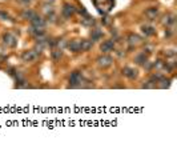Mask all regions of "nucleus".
I'll return each mask as SVG.
<instances>
[{"label": "nucleus", "instance_id": "423d86ee", "mask_svg": "<svg viewBox=\"0 0 177 156\" xmlns=\"http://www.w3.org/2000/svg\"><path fill=\"white\" fill-rule=\"evenodd\" d=\"M75 13H76V8L73 7L72 4L65 3L63 5V15L65 16V17H71V16H73Z\"/></svg>", "mask_w": 177, "mask_h": 156}, {"label": "nucleus", "instance_id": "f257e3e1", "mask_svg": "<svg viewBox=\"0 0 177 156\" xmlns=\"http://www.w3.org/2000/svg\"><path fill=\"white\" fill-rule=\"evenodd\" d=\"M83 83V76L80 71H75L69 78V87L71 88H80Z\"/></svg>", "mask_w": 177, "mask_h": 156}, {"label": "nucleus", "instance_id": "a878e982", "mask_svg": "<svg viewBox=\"0 0 177 156\" xmlns=\"http://www.w3.org/2000/svg\"><path fill=\"white\" fill-rule=\"evenodd\" d=\"M47 19L49 20V21H55V20H56V13H55L53 11L49 12V13H47Z\"/></svg>", "mask_w": 177, "mask_h": 156}, {"label": "nucleus", "instance_id": "0eeeda50", "mask_svg": "<svg viewBox=\"0 0 177 156\" xmlns=\"http://www.w3.org/2000/svg\"><path fill=\"white\" fill-rule=\"evenodd\" d=\"M31 24L33 25V27H45V24H47V21H45V19H43L41 16H37V15H35L31 19Z\"/></svg>", "mask_w": 177, "mask_h": 156}, {"label": "nucleus", "instance_id": "39448f33", "mask_svg": "<svg viewBox=\"0 0 177 156\" xmlns=\"http://www.w3.org/2000/svg\"><path fill=\"white\" fill-rule=\"evenodd\" d=\"M100 50H101V52H104V54L112 52L113 50H115V43H113L112 40H105V42H103V43H101Z\"/></svg>", "mask_w": 177, "mask_h": 156}, {"label": "nucleus", "instance_id": "6e6552de", "mask_svg": "<svg viewBox=\"0 0 177 156\" xmlns=\"http://www.w3.org/2000/svg\"><path fill=\"white\" fill-rule=\"evenodd\" d=\"M123 75H125L129 79H136L137 78V70L132 68V67H124L123 68Z\"/></svg>", "mask_w": 177, "mask_h": 156}, {"label": "nucleus", "instance_id": "a211bd4d", "mask_svg": "<svg viewBox=\"0 0 177 156\" xmlns=\"http://www.w3.org/2000/svg\"><path fill=\"white\" fill-rule=\"evenodd\" d=\"M146 60H148V58H146L145 52H142V54H139V55H136L135 56V63L136 64H139V66H142Z\"/></svg>", "mask_w": 177, "mask_h": 156}, {"label": "nucleus", "instance_id": "f8f14e48", "mask_svg": "<svg viewBox=\"0 0 177 156\" xmlns=\"http://www.w3.org/2000/svg\"><path fill=\"white\" fill-rule=\"evenodd\" d=\"M61 56H63V50H60V48H55L53 51L51 52V58H52V60H53L55 63L60 62Z\"/></svg>", "mask_w": 177, "mask_h": 156}, {"label": "nucleus", "instance_id": "20e7f679", "mask_svg": "<svg viewBox=\"0 0 177 156\" xmlns=\"http://www.w3.org/2000/svg\"><path fill=\"white\" fill-rule=\"evenodd\" d=\"M21 59H23V62H25V63H32V62H35L36 59H37V54H36L33 50H29V51L23 52Z\"/></svg>", "mask_w": 177, "mask_h": 156}, {"label": "nucleus", "instance_id": "c756f323", "mask_svg": "<svg viewBox=\"0 0 177 156\" xmlns=\"http://www.w3.org/2000/svg\"><path fill=\"white\" fill-rule=\"evenodd\" d=\"M103 23H104V24H105V25H108V24L111 23V20H109V17H105V19H104V20H103Z\"/></svg>", "mask_w": 177, "mask_h": 156}, {"label": "nucleus", "instance_id": "1a4fd4ad", "mask_svg": "<svg viewBox=\"0 0 177 156\" xmlns=\"http://www.w3.org/2000/svg\"><path fill=\"white\" fill-rule=\"evenodd\" d=\"M29 33H31L32 36H35V37H41V36H44L45 31L43 29V27H33V25H32V27L29 28Z\"/></svg>", "mask_w": 177, "mask_h": 156}, {"label": "nucleus", "instance_id": "cd10ccee", "mask_svg": "<svg viewBox=\"0 0 177 156\" xmlns=\"http://www.w3.org/2000/svg\"><path fill=\"white\" fill-rule=\"evenodd\" d=\"M164 54H165L166 56H174V55H176V51H174V50H168V51H165Z\"/></svg>", "mask_w": 177, "mask_h": 156}, {"label": "nucleus", "instance_id": "6ab92c4d", "mask_svg": "<svg viewBox=\"0 0 177 156\" xmlns=\"http://www.w3.org/2000/svg\"><path fill=\"white\" fill-rule=\"evenodd\" d=\"M141 31H142V33H144L145 36H152V35H154V33H156V29H154L152 25H142Z\"/></svg>", "mask_w": 177, "mask_h": 156}, {"label": "nucleus", "instance_id": "393cba45", "mask_svg": "<svg viewBox=\"0 0 177 156\" xmlns=\"http://www.w3.org/2000/svg\"><path fill=\"white\" fill-rule=\"evenodd\" d=\"M76 11L79 12V13H80V15H83V16H87V15H88V11H87V9H85V8L83 7V5H80V7L77 8Z\"/></svg>", "mask_w": 177, "mask_h": 156}, {"label": "nucleus", "instance_id": "bb28decb", "mask_svg": "<svg viewBox=\"0 0 177 156\" xmlns=\"http://www.w3.org/2000/svg\"><path fill=\"white\" fill-rule=\"evenodd\" d=\"M9 16H8L7 12H4V11H0V20H7Z\"/></svg>", "mask_w": 177, "mask_h": 156}, {"label": "nucleus", "instance_id": "4468645a", "mask_svg": "<svg viewBox=\"0 0 177 156\" xmlns=\"http://www.w3.org/2000/svg\"><path fill=\"white\" fill-rule=\"evenodd\" d=\"M67 47L69 48L72 52H80V42L79 40H72L71 43H67Z\"/></svg>", "mask_w": 177, "mask_h": 156}, {"label": "nucleus", "instance_id": "9d476101", "mask_svg": "<svg viewBox=\"0 0 177 156\" xmlns=\"http://www.w3.org/2000/svg\"><path fill=\"white\" fill-rule=\"evenodd\" d=\"M157 15H158V8H156V7H150L145 11V16L149 20H154L157 17Z\"/></svg>", "mask_w": 177, "mask_h": 156}, {"label": "nucleus", "instance_id": "ddd939ff", "mask_svg": "<svg viewBox=\"0 0 177 156\" xmlns=\"http://www.w3.org/2000/svg\"><path fill=\"white\" fill-rule=\"evenodd\" d=\"M128 43L131 44L132 47L133 46H137V44L141 43V37L139 35H135V33H131V35L128 36Z\"/></svg>", "mask_w": 177, "mask_h": 156}, {"label": "nucleus", "instance_id": "2eb2a0df", "mask_svg": "<svg viewBox=\"0 0 177 156\" xmlns=\"http://www.w3.org/2000/svg\"><path fill=\"white\" fill-rule=\"evenodd\" d=\"M95 23H96V20L93 19V17H91L89 15L84 16V17L81 19V24L85 25V27H92V25H95Z\"/></svg>", "mask_w": 177, "mask_h": 156}, {"label": "nucleus", "instance_id": "f03ea898", "mask_svg": "<svg viewBox=\"0 0 177 156\" xmlns=\"http://www.w3.org/2000/svg\"><path fill=\"white\" fill-rule=\"evenodd\" d=\"M97 64L101 67V68H107V67L112 66V63H113V59L109 56V55H103V56H99L97 58Z\"/></svg>", "mask_w": 177, "mask_h": 156}, {"label": "nucleus", "instance_id": "f3484780", "mask_svg": "<svg viewBox=\"0 0 177 156\" xmlns=\"http://www.w3.org/2000/svg\"><path fill=\"white\" fill-rule=\"evenodd\" d=\"M174 16L173 15H165L164 17H162L161 23L162 25H166V27H169V25H172V24H174Z\"/></svg>", "mask_w": 177, "mask_h": 156}, {"label": "nucleus", "instance_id": "dca6fc26", "mask_svg": "<svg viewBox=\"0 0 177 156\" xmlns=\"http://www.w3.org/2000/svg\"><path fill=\"white\" fill-rule=\"evenodd\" d=\"M93 46V42L92 40H81L80 42V50L81 51H89Z\"/></svg>", "mask_w": 177, "mask_h": 156}, {"label": "nucleus", "instance_id": "4be33fe9", "mask_svg": "<svg viewBox=\"0 0 177 156\" xmlns=\"http://www.w3.org/2000/svg\"><path fill=\"white\" fill-rule=\"evenodd\" d=\"M156 87H157V84H156V82H154V80H152V79L142 84V88H156Z\"/></svg>", "mask_w": 177, "mask_h": 156}, {"label": "nucleus", "instance_id": "9b49d317", "mask_svg": "<svg viewBox=\"0 0 177 156\" xmlns=\"http://www.w3.org/2000/svg\"><path fill=\"white\" fill-rule=\"evenodd\" d=\"M91 37H92V42H97L103 37V31L100 28H93L91 31Z\"/></svg>", "mask_w": 177, "mask_h": 156}, {"label": "nucleus", "instance_id": "7ed1b4c3", "mask_svg": "<svg viewBox=\"0 0 177 156\" xmlns=\"http://www.w3.org/2000/svg\"><path fill=\"white\" fill-rule=\"evenodd\" d=\"M3 43L7 44L8 47H16V44H17V39H16L15 35H12V33H4L3 35Z\"/></svg>", "mask_w": 177, "mask_h": 156}, {"label": "nucleus", "instance_id": "5701e85b", "mask_svg": "<svg viewBox=\"0 0 177 156\" xmlns=\"http://www.w3.org/2000/svg\"><path fill=\"white\" fill-rule=\"evenodd\" d=\"M56 46H57V48L63 50V48L67 47V42L64 39H57V40H56Z\"/></svg>", "mask_w": 177, "mask_h": 156}, {"label": "nucleus", "instance_id": "412c9836", "mask_svg": "<svg viewBox=\"0 0 177 156\" xmlns=\"http://www.w3.org/2000/svg\"><path fill=\"white\" fill-rule=\"evenodd\" d=\"M157 83H161L158 87H161V88H168V87L170 86V79H164L162 78L161 80H158Z\"/></svg>", "mask_w": 177, "mask_h": 156}, {"label": "nucleus", "instance_id": "aec40b11", "mask_svg": "<svg viewBox=\"0 0 177 156\" xmlns=\"http://www.w3.org/2000/svg\"><path fill=\"white\" fill-rule=\"evenodd\" d=\"M35 15H36L35 11H32V9H29V8H25V9L23 11V13H21L23 19H27V20H31Z\"/></svg>", "mask_w": 177, "mask_h": 156}, {"label": "nucleus", "instance_id": "b1692460", "mask_svg": "<svg viewBox=\"0 0 177 156\" xmlns=\"http://www.w3.org/2000/svg\"><path fill=\"white\" fill-rule=\"evenodd\" d=\"M164 64H165V63L161 62V60H156L154 64H153V67L156 68V70H162V68H164Z\"/></svg>", "mask_w": 177, "mask_h": 156}, {"label": "nucleus", "instance_id": "c85d7f7f", "mask_svg": "<svg viewBox=\"0 0 177 156\" xmlns=\"http://www.w3.org/2000/svg\"><path fill=\"white\" fill-rule=\"evenodd\" d=\"M152 50H153V47H152V46H145V47H144V52H146V54H150V52H152Z\"/></svg>", "mask_w": 177, "mask_h": 156}]
</instances>
